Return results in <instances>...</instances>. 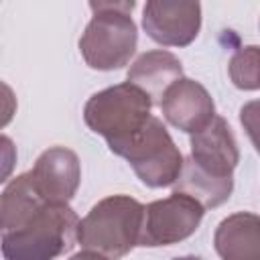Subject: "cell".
Listing matches in <instances>:
<instances>
[{"label": "cell", "mask_w": 260, "mask_h": 260, "mask_svg": "<svg viewBox=\"0 0 260 260\" xmlns=\"http://www.w3.org/2000/svg\"><path fill=\"white\" fill-rule=\"evenodd\" d=\"M165 120L181 132L195 134L215 116V104L209 91L195 79H177L158 102Z\"/></svg>", "instance_id": "cell-8"}, {"label": "cell", "mask_w": 260, "mask_h": 260, "mask_svg": "<svg viewBox=\"0 0 260 260\" xmlns=\"http://www.w3.org/2000/svg\"><path fill=\"white\" fill-rule=\"evenodd\" d=\"M16 108H18V102H16V95L12 91V87L4 81H0V128L8 126L16 114Z\"/></svg>", "instance_id": "cell-16"}, {"label": "cell", "mask_w": 260, "mask_h": 260, "mask_svg": "<svg viewBox=\"0 0 260 260\" xmlns=\"http://www.w3.org/2000/svg\"><path fill=\"white\" fill-rule=\"evenodd\" d=\"M77 213L49 203L30 173L14 177L0 193V252L4 260H55L77 242Z\"/></svg>", "instance_id": "cell-1"}, {"label": "cell", "mask_w": 260, "mask_h": 260, "mask_svg": "<svg viewBox=\"0 0 260 260\" xmlns=\"http://www.w3.org/2000/svg\"><path fill=\"white\" fill-rule=\"evenodd\" d=\"M205 209L183 193H173L144 205L138 246L158 248L173 246L193 236L203 219Z\"/></svg>", "instance_id": "cell-6"}, {"label": "cell", "mask_w": 260, "mask_h": 260, "mask_svg": "<svg viewBox=\"0 0 260 260\" xmlns=\"http://www.w3.org/2000/svg\"><path fill=\"white\" fill-rule=\"evenodd\" d=\"M142 28L162 47H187L199 35L201 4L148 0L142 8Z\"/></svg>", "instance_id": "cell-7"}, {"label": "cell", "mask_w": 260, "mask_h": 260, "mask_svg": "<svg viewBox=\"0 0 260 260\" xmlns=\"http://www.w3.org/2000/svg\"><path fill=\"white\" fill-rule=\"evenodd\" d=\"M152 100L132 83H118L93 93L83 108L87 128L106 138L108 148L124 144L152 116Z\"/></svg>", "instance_id": "cell-4"}, {"label": "cell", "mask_w": 260, "mask_h": 260, "mask_svg": "<svg viewBox=\"0 0 260 260\" xmlns=\"http://www.w3.org/2000/svg\"><path fill=\"white\" fill-rule=\"evenodd\" d=\"M189 160L213 177H234V169L240 162V150L236 136L221 116L191 134V156Z\"/></svg>", "instance_id": "cell-10"}, {"label": "cell", "mask_w": 260, "mask_h": 260, "mask_svg": "<svg viewBox=\"0 0 260 260\" xmlns=\"http://www.w3.org/2000/svg\"><path fill=\"white\" fill-rule=\"evenodd\" d=\"M16 144L10 136L0 134V185L10 179L16 167Z\"/></svg>", "instance_id": "cell-15"}, {"label": "cell", "mask_w": 260, "mask_h": 260, "mask_svg": "<svg viewBox=\"0 0 260 260\" xmlns=\"http://www.w3.org/2000/svg\"><path fill=\"white\" fill-rule=\"evenodd\" d=\"M183 77V65L177 55L165 49L142 53L128 69V83L142 89L152 104L160 102L162 93Z\"/></svg>", "instance_id": "cell-12"}, {"label": "cell", "mask_w": 260, "mask_h": 260, "mask_svg": "<svg viewBox=\"0 0 260 260\" xmlns=\"http://www.w3.org/2000/svg\"><path fill=\"white\" fill-rule=\"evenodd\" d=\"M173 260H203L199 256H179V258H173Z\"/></svg>", "instance_id": "cell-18"}, {"label": "cell", "mask_w": 260, "mask_h": 260, "mask_svg": "<svg viewBox=\"0 0 260 260\" xmlns=\"http://www.w3.org/2000/svg\"><path fill=\"white\" fill-rule=\"evenodd\" d=\"M112 152L126 158L136 177L152 189L171 187L185 160L167 126L156 116H150L132 138L116 146Z\"/></svg>", "instance_id": "cell-5"}, {"label": "cell", "mask_w": 260, "mask_h": 260, "mask_svg": "<svg viewBox=\"0 0 260 260\" xmlns=\"http://www.w3.org/2000/svg\"><path fill=\"white\" fill-rule=\"evenodd\" d=\"M213 246L221 260H260V217L238 211L219 221Z\"/></svg>", "instance_id": "cell-11"}, {"label": "cell", "mask_w": 260, "mask_h": 260, "mask_svg": "<svg viewBox=\"0 0 260 260\" xmlns=\"http://www.w3.org/2000/svg\"><path fill=\"white\" fill-rule=\"evenodd\" d=\"M173 185L175 193H183L195 199L203 209H211L230 199L234 177H213L187 158L183 160V169Z\"/></svg>", "instance_id": "cell-13"}, {"label": "cell", "mask_w": 260, "mask_h": 260, "mask_svg": "<svg viewBox=\"0 0 260 260\" xmlns=\"http://www.w3.org/2000/svg\"><path fill=\"white\" fill-rule=\"evenodd\" d=\"M230 71V79L236 87L246 89V91H254L260 85L258 79V47L256 45H248L238 49L228 65Z\"/></svg>", "instance_id": "cell-14"}, {"label": "cell", "mask_w": 260, "mask_h": 260, "mask_svg": "<svg viewBox=\"0 0 260 260\" xmlns=\"http://www.w3.org/2000/svg\"><path fill=\"white\" fill-rule=\"evenodd\" d=\"M69 260H108L106 256L98 254V252H89V250H83V252H77L73 254Z\"/></svg>", "instance_id": "cell-17"}, {"label": "cell", "mask_w": 260, "mask_h": 260, "mask_svg": "<svg viewBox=\"0 0 260 260\" xmlns=\"http://www.w3.org/2000/svg\"><path fill=\"white\" fill-rule=\"evenodd\" d=\"M136 2H89L93 12L81 39L83 61L98 71H114L130 63L138 45V30L132 20Z\"/></svg>", "instance_id": "cell-2"}, {"label": "cell", "mask_w": 260, "mask_h": 260, "mask_svg": "<svg viewBox=\"0 0 260 260\" xmlns=\"http://www.w3.org/2000/svg\"><path fill=\"white\" fill-rule=\"evenodd\" d=\"M144 205L130 195H110L98 201L77 225V242L83 250L108 260H120L138 246Z\"/></svg>", "instance_id": "cell-3"}, {"label": "cell", "mask_w": 260, "mask_h": 260, "mask_svg": "<svg viewBox=\"0 0 260 260\" xmlns=\"http://www.w3.org/2000/svg\"><path fill=\"white\" fill-rule=\"evenodd\" d=\"M30 179L49 203H69L81 183V165L73 150L65 146H51L39 154Z\"/></svg>", "instance_id": "cell-9"}]
</instances>
